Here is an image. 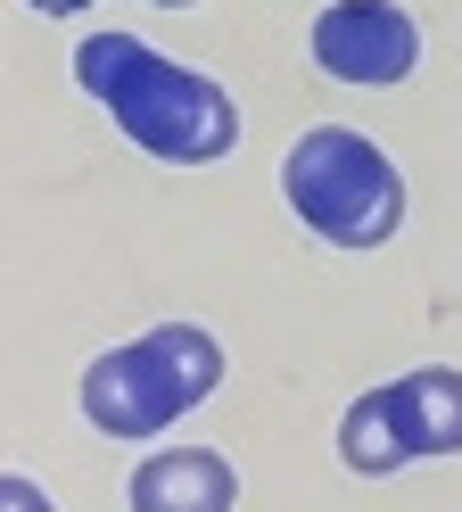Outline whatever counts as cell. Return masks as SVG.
Here are the masks:
<instances>
[{
  "label": "cell",
  "mask_w": 462,
  "mask_h": 512,
  "mask_svg": "<svg viewBox=\"0 0 462 512\" xmlns=\"http://www.w3.org/2000/svg\"><path fill=\"white\" fill-rule=\"evenodd\" d=\"M281 190H289L297 223L330 248H380L405 223V174L388 166L380 141L347 133V124H314L281 157Z\"/></svg>",
  "instance_id": "3"
},
{
  "label": "cell",
  "mask_w": 462,
  "mask_h": 512,
  "mask_svg": "<svg viewBox=\"0 0 462 512\" xmlns=\"http://www.w3.org/2000/svg\"><path fill=\"white\" fill-rule=\"evenodd\" d=\"M75 83L124 124V141H141L149 157H174V166H215L240 141V108L215 75H190L132 34H91L75 50Z\"/></svg>",
  "instance_id": "1"
},
{
  "label": "cell",
  "mask_w": 462,
  "mask_h": 512,
  "mask_svg": "<svg viewBox=\"0 0 462 512\" xmlns=\"http://www.w3.org/2000/svg\"><path fill=\"white\" fill-rule=\"evenodd\" d=\"M314 67L339 83H405L421 67V25L396 0H339L314 17Z\"/></svg>",
  "instance_id": "4"
},
{
  "label": "cell",
  "mask_w": 462,
  "mask_h": 512,
  "mask_svg": "<svg viewBox=\"0 0 462 512\" xmlns=\"http://www.w3.org/2000/svg\"><path fill=\"white\" fill-rule=\"evenodd\" d=\"M240 479L215 446H165L132 471V512H231Z\"/></svg>",
  "instance_id": "5"
},
{
  "label": "cell",
  "mask_w": 462,
  "mask_h": 512,
  "mask_svg": "<svg viewBox=\"0 0 462 512\" xmlns=\"http://www.w3.org/2000/svg\"><path fill=\"white\" fill-rule=\"evenodd\" d=\"M25 9H42V17H75L83 0H25Z\"/></svg>",
  "instance_id": "9"
},
{
  "label": "cell",
  "mask_w": 462,
  "mask_h": 512,
  "mask_svg": "<svg viewBox=\"0 0 462 512\" xmlns=\"http://www.w3.org/2000/svg\"><path fill=\"white\" fill-rule=\"evenodd\" d=\"M0 512H50V496L33 488V479H17V471H0Z\"/></svg>",
  "instance_id": "8"
},
{
  "label": "cell",
  "mask_w": 462,
  "mask_h": 512,
  "mask_svg": "<svg viewBox=\"0 0 462 512\" xmlns=\"http://www.w3.org/2000/svg\"><path fill=\"white\" fill-rule=\"evenodd\" d=\"M223 380V347L190 323H157L132 347H108L91 372H83V413L91 430L108 438H157L174 430L190 405H207Z\"/></svg>",
  "instance_id": "2"
},
{
  "label": "cell",
  "mask_w": 462,
  "mask_h": 512,
  "mask_svg": "<svg viewBox=\"0 0 462 512\" xmlns=\"http://www.w3.org/2000/svg\"><path fill=\"white\" fill-rule=\"evenodd\" d=\"M388 389H396V413L413 430V455H454L462 446V372L421 364L405 380H388Z\"/></svg>",
  "instance_id": "6"
},
{
  "label": "cell",
  "mask_w": 462,
  "mask_h": 512,
  "mask_svg": "<svg viewBox=\"0 0 462 512\" xmlns=\"http://www.w3.org/2000/svg\"><path fill=\"white\" fill-rule=\"evenodd\" d=\"M157 9H190V0H157Z\"/></svg>",
  "instance_id": "10"
},
{
  "label": "cell",
  "mask_w": 462,
  "mask_h": 512,
  "mask_svg": "<svg viewBox=\"0 0 462 512\" xmlns=\"http://www.w3.org/2000/svg\"><path fill=\"white\" fill-rule=\"evenodd\" d=\"M413 455V430H405V413H396V389H363L347 405V422H339V463L363 471V479H380Z\"/></svg>",
  "instance_id": "7"
}]
</instances>
